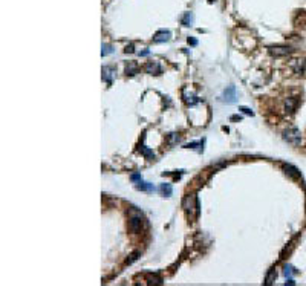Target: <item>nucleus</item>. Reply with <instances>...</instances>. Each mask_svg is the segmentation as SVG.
Masks as SVG:
<instances>
[{
	"label": "nucleus",
	"instance_id": "f257e3e1",
	"mask_svg": "<svg viewBox=\"0 0 306 286\" xmlns=\"http://www.w3.org/2000/svg\"><path fill=\"white\" fill-rule=\"evenodd\" d=\"M283 139L288 142V144L291 146H300V142H302V135H300V130L299 129H288L283 132Z\"/></svg>",
	"mask_w": 306,
	"mask_h": 286
},
{
	"label": "nucleus",
	"instance_id": "f03ea898",
	"mask_svg": "<svg viewBox=\"0 0 306 286\" xmlns=\"http://www.w3.org/2000/svg\"><path fill=\"white\" fill-rule=\"evenodd\" d=\"M184 208H185V211H187L190 216L191 214H194V216H197L199 214V199L194 196H187L184 199Z\"/></svg>",
	"mask_w": 306,
	"mask_h": 286
},
{
	"label": "nucleus",
	"instance_id": "7ed1b4c3",
	"mask_svg": "<svg viewBox=\"0 0 306 286\" xmlns=\"http://www.w3.org/2000/svg\"><path fill=\"white\" fill-rule=\"evenodd\" d=\"M268 51L272 57H285V55H289L294 52V49L289 46H271V48H268Z\"/></svg>",
	"mask_w": 306,
	"mask_h": 286
},
{
	"label": "nucleus",
	"instance_id": "20e7f679",
	"mask_svg": "<svg viewBox=\"0 0 306 286\" xmlns=\"http://www.w3.org/2000/svg\"><path fill=\"white\" fill-rule=\"evenodd\" d=\"M141 227H142V217L141 216H132L129 219V230L132 233L141 231Z\"/></svg>",
	"mask_w": 306,
	"mask_h": 286
},
{
	"label": "nucleus",
	"instance_id": "39448f33",
	"mask_svg": "<svg viewBox=\"0 0 306 286\" xmlns=\"http://www.w3.org/2000/svg\"><path fill=\"white\" fill-rule=\"evenodd\" d=\"M170 37H171V32H170V31L162 29V31H158V32L155 34V37H153V42H155V43L168 42V40H170Z\"/></svg>",
	"mask_w": 306,
	"mask_h": 286
},
{
	"label": "nucleus",
	"instance_id": "423d86ee",
	"mask_svg": "<svg viewBox=\"0 0 306 286\" xmlns=\"http://www.w3.org/2000/svg\"><path fill=\"white\" fill-rule=\"evenodd\" d=\"M283 170L285 173L292 178V179H300V172H299V168L294 167V165H289V164H283Z\"/></svg>",
	"mask_w": 306,
	"mask_h": 286
},
{
	"label": "nucleus",
	"instance_id": "0eeeda50",
	"mask_svg": "<svg viewBox=\"0 0 306 286\" xmlns=\"http://www.w3.org/2000/svg\"><path fill=\"white\" fill-rule=\"evenodd\" d=\"M145 72H147V74L159 75V74H162V68L159 66L156 61H149L147 64H145Z\"/></svg>",
	"mask_w": 306,
	"mask_h": 286
},
{
	"label": "nucleus",
	"instance_id": "6e6552de",
	"mask_svg": "<svg viewBox=\"0 0 306 286\" xmlns=\"http://www.w3.org/2000/svg\"><path fill=\"white\" fill-rule=\"evenodd\" d=\"M223 101H227L228 104L234 103L236 101V89L234 86H230L225 89V92H223Z\"/></svg>",
	"mask_w": 306,
	"mask_h": 286
},
{
	"label": "nucleus",
	"instance_id": "1a4fd4ad",
	"mask_svg": "<svg viewBox=\"0 0 306 286\" xmlns=\"http://www.w3.org/2000/svg\"><path fill=\"white\" fill-rule=\"evenodd\" d=\"M113 75H115V68L107 66V68H104V69H103V80L107 83V84H112Z\"/></svg>",
	"mask_w": 306,
	"mask_h": 286
},
{
	"label": "nucleus",
	"instance_id": "9d476101",
	"mask_svg": "<svg viewBox=\"0 0 306 286\" xmlns=\"http://www.w3.org/2000/svg\"><path fill=\"white\" fill-rule=\"evenodd\" d=\"M297 104H299V98L297 97H291L285 101V109L286 112H294L296 107H297Z\"/></svg>",
	"mask_w": 306,
	"mask_h": 286
},
{
	"label": "nucleus",
	"instance_id": "9b49d317",
	"mask_svg": "<svg viewBox=\"0 0 306 286\" xmlns=\"http://www.w3.org/2000/svg\"><path fill=\"white\" fill-rule=\"evenodd\" d=\"M292 68H294L296 74H305V71H306V61L305 60H294V61H292Z\"/></svg>",
	"mask_w": 306,
	"mask_h": 286
},
{
	"label": "nucleus",
	"instance_id": "f8f14e48",
	"mask_svg": "<svg viewBox=\"0 0 306 286\" xmlns=\"http://www.w3.org/2000/svg\"><path fill=\"white\" fill-rule=\"evenodd\" d=\"M126 74H127L129 77L136 75V74H138V64H136L135 61H129V63L126 64Z\"/></svg>",
	"mask_w": 306,
	"mask_h": 286
},
{
	"label": "nucleus",
	"instance_id": "ddd939ff",
	"mask_svg": "<svg viewBox=\"0 0 306 286\" xmlns=\"http://www.w3.org/2000/svg\"><path fill=\"white\" fill-rule=\"evenodd\" d=\"M136 188L141 190V191H153V190H155L153 184H149V182H142V179L136 184Z\"/></svg>",
	"mask_w": 306,
	"mask_h": 286
},
{
	"label": "nucleus",
	"instance_id": "4468645a",
	"mask_svg": "<svg viewBox=\"0 0 306 286\" xmlns=\"http://www.w3.org/2000/svg\"><path fill=\"white\" fill-rule=\"evenodd\" d=\"M193 20H194V19H193V14H191V12H185L181 22H182L184 26H191V25H193Z\"/></svg>",
	"mask_w": 306,
	"mask_h": 286
},
{
	"label": "nucleus",
	"instance_id": "2eb2a0df",
	"mask_svg": "<svg viewBox=\"0 0 306 286\" xmlns=\"http://www.w3.org/2000/svg\"><path fill=\"white\" fill-rule=\"evenodd\" d=\"M159 191H161V194H164V196H171L173 188H171L170 184H161V187H159Z\"/></svg>",
	"mask_w": 306,
	"mask_h": 286
},
{
	"label": "nucleus",
	"instance_id": "dca6fc26",
	"mask_svg": "<svg viewBox=\"0 0 306 286\" xmlns=\"http://www.w3.org/2000/svg\"><path fill=\"white\" fill-rule=\"evenodd\" d=\"M139 152H141V153H142V155H144L147 159H153V158H155V153H153L150 149H147L145 146H141V147H139Z\"/></svg>",
	"mask_w": 306,
	"mask_h": 286
},
{
	"label": "nucleus",
	"instance_id": "f3484780",
	"mask_svg": "<svg viewBox=\"0 0 306 286\" xmlns=\"http://www.w3.org/2000/svg\"><path fill=\"white\" fill-rule=\"evenodd\" d=\"M275 277H277V274H275V271L274 269H271L270 272H268V276H267V279H265V285H271L274 280H275Z\"/></svg>",
	"mask_w": 306,
	"mask_h": 286
},
{
	"label": "nucleus",
	"instance_id": "a211bd4d",
	"mask_svg": "<svg viewBox=\"0 0 306 286\" xmlns=\"http://www.w3.org/2000/svg\"><path fill=\"white\" fill-rule=\"evenodd\" d=\"M179 141V135L178 133H170L168 135V146H175Z\"/></svg>",
	"mask_w": 306,
	"mask_h": 286
},
{
	"label": "nucleus",
	"instance_id": "6ab92c4d",
	"mask_svg": "<svg viewBox=\"0 0 306 286\" xmlns=\"http://www.w3.org/2000/svg\"><path fill=\"white\" fill-rule=\"evenodd\" d=\"M147 279H149V282H150V283H158V285H161V283H162V280L159 279L158 276H152V274H149V276H147Z\"/></svg>",
	"mask_w": 306,
	"mask_h": 286
},
{
	"label": "nucleus",
	"instance_id": "aec40b11",
	"mask_svg": "<svg viewBox=\"0 0 306 286\" xmlns=\"http://www.w3.org/2000/svg\"><path fill=\"white\" fill-rule=\"evenodd\" d=\"M138 256H139V253H133V254H132V256H130V257L126 260V263H127V265H132V263H133L135 260L138 259Z\"/></svg>",
	"mask_w": 306,
	"mask_h": 286
},
{
	"label": "nucleus",
	"instance_id": "412c9836",
	"mask_svg": "<svg viewBox=\"0 0 306 286\" xmlns=\"http://www.w3.org/2000/svg\"><path fill=\"white\" fill-rule=\"evenodd\" d=\"M110 52H112V46H109V45H103V52H101L103 57H104V55H107V54H110Z\"/></svg>",
	"mask_w": 306,
	"mask_h": 286
},
{
	"label": "nucleus",
	"instance_id": "4be33fe9",
	"mask_svg": "<svg viewBox=\"0 0 306 286\" xmlns=\"http://www.w3.org/2000/svg\"><path fill=\"white\" fill-rule=\"evenodd\" d=\"M239 110H240V112H243V113H246V115H249V116H252V115H254V112H252L251 109H248V107H239Z\"/></svg>",
	"mask_w": 306,
	"mask_h": 286
},
{
	"label": "nucleus",
	"instance_id": "5701e85b",
	"mask_svg": "<svg viewBox=\"0 0 306 286\" xmlns=\"http://www.w3.org/2000/svg\"><path fill=\"white\" fill-rule=\"evenodd\" d=\"M291 269H292L291 266H285V276H286V277H289V276H291V272H292Z\"/></svg>",
	"mask_w": 306,
	"mask_h": 286
},
{
	"label": "nucleus",
	"instance_id": "b1692460",
	"mask_svg": "<svg viewBox=\"0 0 306 286\" xmlns=\"http://www.w3.org/2000/svg\"><path fill=\"white\" fill-rule=\"evenodd\" d=\"M130 179H132V181H141L142 178H141V175H132Z\"/></svg>",
	"mask_w": 306,
	"mask_h": 286
},
{
	"label": "nucleus",
	"instance_id": "393cba45",
	"mask_svg": "<svg viewBox=\"0 0 306 286\" xmlns=\"http://www.w3.org/2000/svg\"><path fill=\"white\" fill-rule=\"evenodd\" d=\"M149 54H150V51H149V49H145V51H142V52H139V55H141V57H147Z\"/></svg>",
	"mask_w": 306,
	"mask_h": 286
},
{
	"label": "nucleus",
	"instance_id": "a878e982",
	"mask_svg": "<svg viewBox=\"0 0 306 286\" xmlns=\"http://www.w3.org/2000/svg\"><path fill=\"white\" fill-rule=\"evenodd\" d=\"M196 146H199V142H191V144H187L185 147H187V149H194Z\"/></svg>",
	"mask_w": 306,
	"mask_h": 286
},
{
	"label": "nucleus",
	"instance_id": "bb28decb",
	"mask_svg": "<svg viewBox=\"0 0 306 286\" xmlns=\"http://www.w3.org/2000/svg\"><path fill=\"white\" fill-rule=\"evenodd\" d=\"M188 43H190L191 46H196V45H197V40H196V38H188Z\"/></svg>",
	"mask_w": 306,
	"mask_h": 286
},
{
	"label": "nucleus",
	"instance_id": "cd10ccee",
	"mask_svg": "<svg viewBox=\"0 0 306 286\" xmlns=\"http://www.w3.org/2000/svg\"><path fill=\"white\" fill-rule=\"evenodd\" d=\"M126 52H133V45L127 46V48H126Z\"/></svg>",
	"mask_w": 306,
	"mask_h": 286
},
{
	"label": "nucleus",
	"instance_id": "c85d7f7f",
	"mask_svg": "<svg viewBox=\"0 0 306 286\" xmlns=\"http://www.w3.org/2000/svg\"><path fill=\"white\" fill-rule=\"evenodd\" d=\"M286 285H296V283H294V280H292V279H289V280L286 282Z\"/></svg>",
	"mask_w": 306,
	"mask_h": 286
}]
</instances>
